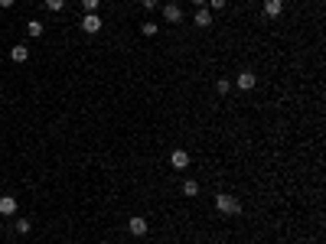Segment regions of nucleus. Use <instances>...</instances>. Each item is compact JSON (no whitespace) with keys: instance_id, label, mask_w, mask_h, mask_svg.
Masks as SVG:
<instances>
[{"instance_id":"9b49d317","label":"nucleus","mask_w":326,"mask_h":244,"mask_svg":"<svg viewBox=\"0 0 326 244\" xmlns=\"http://www.w3.org/2000/svg\"><path fill=\"white\" fill-rule=\"evenodd\" d=\"M183 195H186V199H196V195H199V182H196V179H186L183 182Z\"/></svg>"},{"instance_id":"f3484780","label":"nucleus","mask_w":326,"mask_h":244,"mask_svg":"<svg viewBox=\"0 0 326 244\" xmlns=\"http://www.w3.org/2000/svg\"><path fill=\"white\" fill-rule=\"evenodd\" d=\"M206 3L212 7V10H225V7H228V0H206Z\"/></svg>"},{"instance_id":"39448f33","label":"nucleus","mask_w":326,"mask_h":244,"mask_svg":"<svg viewBox=\"0 0 326 244\" xmlns=\"http://www.w3.org/2000/svg\"><path fill=\"white\" fill-rule=\"evenodd\" d=\"M163 20H166V23H180V20H183L180 3H163Z\"/></svg>"},{"instance_id":"2eb2a0df","label":"nucleus","mask_w":326,"mask_h":244,"mask_svg":"<svg viewBox=\"0 0 326 244\" xmlns=\"http://www.w3.org/2000/svg\"><path fill=\"white\" fill-rule=\"evenodd\" d=\"M65 7V0H46V10H53V13H59Z\"/></svg>"},{"instance_id":"6ab92c4d","label":"nucleus","mask_w":326,"mask_h":244,"mask_svg":"<svg viewBox=\"0 0 326 244\" xmlns=\"http://www.w3.org/2000/svg\"><path fill=\"white\" fill-rule=\"evenodd\" d=\"M141 7H144V10H157V7H160V0H141Z\"/></svg>"},{"instance_id":"f257e3e1","label":"nucleus","mask_w":326,"mask_h":244,"mask_svg":"<svg viewBox=\"0 0 326 244\" xmlns=\"http://www.w3.org/2000/svg\"><path fill=\"white\" fill-rule=\"evenodd\" d=\"M216 212H222V215H238L241 212V202L235 199V195H228V192H218V195H216Z\"/></svg>"},{"instance_id":"6e6552de","label":"nucleus","mask_w":326,"mask_h":244,"mask_svg":"<svg viewBox=\"0 0 326 244\" xmlns=\"http://www.w3.org/2000/svg\"><path fill=\"white\" fill-rule=\"evenodd\" d=\"M82 30H85V33H101V20H98V13H85V17H82Z\"/></svg>"},{"instance_id":"f03ea898","label":"nucleus","mask_w":326,"mask_h":244,"mask_svg":"<svg viewBox=\"0 0 326 244\" xmlns=\"http://www.w3.org/2000/svg\"><path fill=\"white\" fill-rule=\"evenodd\" d=\"M189 163H193V157H189V150H173V153H170V166H173L176 173H183L186 166H189Z\"/></svg>"},{"instance_id":"4468645a","label":"nucleus","mask_w":326,"mask_h":244,"mask_svg":"<svg viewBox=\"0 0 326 244\" xmlns=\"http://www.w3.org/2000/svg\"><path fill=\"white\" fill-rule=\"evenodd\" d=\"M141 33H144V36H157V33H160V26H157L153 20H147V23H141Z\"/></svg>"},{"instance_id":"1a4fd4ad","label":"nucleus","mask_w":326,"mask_h":244,"mask_svg":"<svg viewBox=\"0 0 326 244\" xmlns=\"http://www.w3.org/2000/svg\"><path fill=\"white\" fill-rule=\"evenodd\" d=\"M17 209L20 205H17L13 195H0V215H17Z\"/></svg>"},{"instance_id":"7ed1b4c3","label":"nucleus","mask_w":326,"mask_h":244,"mask_svg":"<svg viewBox=\"0 0 326 244\" xmlns=\"http://www.w3.org/2000/svg\"><path fill=\"white\" fill-rule=\"evenodd\" d=\"M193 23L199 26V30H209V26L216 23V17H212V10H206V7H196V13H193Z\"/></svg>"},{"instance_id":"20e7f679","label":"nucleus","mask_w":326,"mask_h":244,"mask_svg":"<svg viewBox=\"0 0 326 244\" xmlns=\"http://www.w3.org/2000/svg\"><path fill=\"white\" fill-rule=\"evenodd\" d=\"M127 231L134 234V238H144V234L150 231V225H147V218H144V215H134V218L127 222Z\"/></svg>"},{"instance_id":"ddd939ff","label":"nucleus","mask_w":326,"mask_h":244,"mask_svg":"<svg viewBox=\"0 0 326 244\" xmlns=\"http://www.w3.org/2000/svg\"><path fill=\"white\" fill-rule=\"evenodd\" d=\"M43 30H46V26L39 20H30V23H26V33H30V36H43Z\"/></svg>"},{"instance_id":"a211bd4d","label":"nucleus","mask_w":326,"mask_h":244,"mask_svg":"<svg viewBox=\"0 0 326 244\" xmlns=\"http://www.w3.org/2000/svg\"><path fill=\"white\" fill-rule=\"evenodd\" d=\"M82 3H85L88 13H98V3H101V0H82Z\"/></svg>"},{"instance_id":"f8f14e48","label":"nucleus","mask_w":326,"mask_h":244,"mask_svg":"<svg viewBox=\"0 0 326 244\" xmlns=\"http://www.w3.org/2000/svg\"><path fill=\"white\" fill-rule=\"evenodd\" d=\"M13 228H17V234H30L33 231V222H30V218H17Z\"/></svg>"},{"instance_id":"dca6fc26","label":"nucleus","mask_w":326,"mask_h":244,"mask_svg":"<svg viewBox=\"0 0 326 244\" xmlns=\"http://www.w3.org/2000/svg\"><path fill=\"white\" fill-rule=\"evenodd\" d=\"M228 88H232V85H228V78H218V82H216V91H218V95H228Z\"/></svg>"},{"instance_id":"412c9836","label":"nucleus","mask_w":326,"mask_h":244,"mask_svg":"<svg viewBox=\"0 0 326 244\" xmlns=\"http://www.w3.org/2000/svg\"><path fill=\"white\" fill-rule=\"evenodd\" d=\"M193 3H196V7H202V3H206V0H193Z\"/></svg>"},{"instance_id":"9d476101","label":"nucleus","mask_w":326,"mask_h":244,"mask_svg":"<svg viewBox=\"0 0 326 244\" xmlns=\"http://www.w3.org/2000/svg\"><path fill=\"white\" fill-rule=\"evenodd\" d=\"M10 59L13 62H26V59H30V49H26V46H10Z\"/></svg>"},{"instance_id":"423d86ee","label":"nucleus","mask_w":326,"mask_h":244,"mask_svg":"<svg viewBox=\"0 0 326 244\" xmlns=\"http://www.w3.org/2000/svg\"><path fill=\"white\" fill-rule=\"evenodd\" d=\"M284 13V0H264V17L268 20H277Z\"/></svg>"},{"instance_id":"aec40b11","label":"nucleus","mask_w":326,"mask_h":244,"mask_svg":"<svg viewBox=\"0 0 326 244\" xmlns=\"http://www.w3.org/2000/svg\"><path fill=\"white\" fill-rule=\"evenodd\" d=\"M0 7H3V10H7V7H13V0H0Z\"/></svg>"},{"instance_id":"0eeeda50","label":"nucleus","mask_w":326,"mask_h":244,"mask_svg":"<svg viewBox=\"0 0 326 244\" xmlns=\"http://www.w3.org/2000/svg\"><path fill=\"white\" fill-rule=\"evenodd\" d=\"M254 85H258V75H254V72H248V69L238 72V88H241V91H251Z\"/></svg>"}]
</instances>
